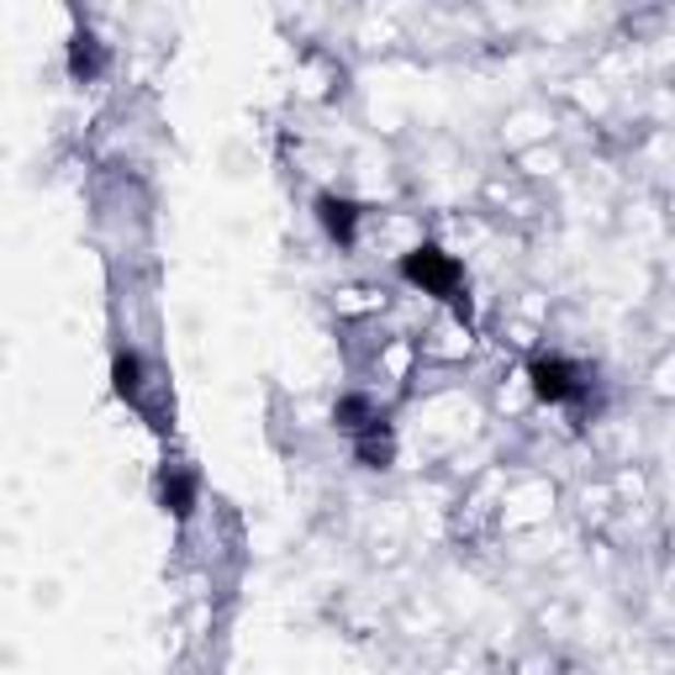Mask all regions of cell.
I'll return each instance as SVG.
<instances>
[{"label": "cell", "instance_id": "7a4b0ae2", "mask_svg": "<svg viewBox=\"0 0 675 675\" xmlns=\"http://www.w3.org/2000/svg\"><path fill=\"white\" fill-rule=\"evenodd\" d=\"M533 381H538V396H549V401H575V396H581L570 364H559V359H538V364H533Z\"/></svg>", "mask_w": 675, "mask_h": 675}, {"label": "cell", "instance_id": "277c9868", "mask_svg": "<svg viewBox=\"0 0 675 675\" xmlns=\"http://www.w3.org/2000/svg\"><path fill=\"white\" fill-rule=\"evenodd\" d=\"M117 391H127V396L138 391V359H132V353H127V359H117Z\"/></svg>", "mask_w": 675, "mask_h": 675}, {"label": "cell", "instance_id": "6da1fadb", "mask_svg": "<svg viewBox=\"0 0 675 675\" xmlns=\"http://www.w3.org/2000/svg\"><path fill=\"white\" fill-rule=\"evenodd\" d=\"M407 280H417V286H428V291L449 295V301H459V265H454V259H443L439 248H411V254H407Z\"/></svg>", "mask_w": 675, "mask_h": 675}, {"label": "cell", "instance_id": "3957f363", "mask_svg": "<svg viewBox=\"0 0 675 675\" xmlns=\"http://www.w3.org/2000/svg\"><path fill=\"white\" fill-rule=\"evenodd\" d=\"M323 222H327V233H333V237H353V206L327 196V201H323Z\"/></svg>", "mask_w": 675, "mask_h": 675}]
</instances>
